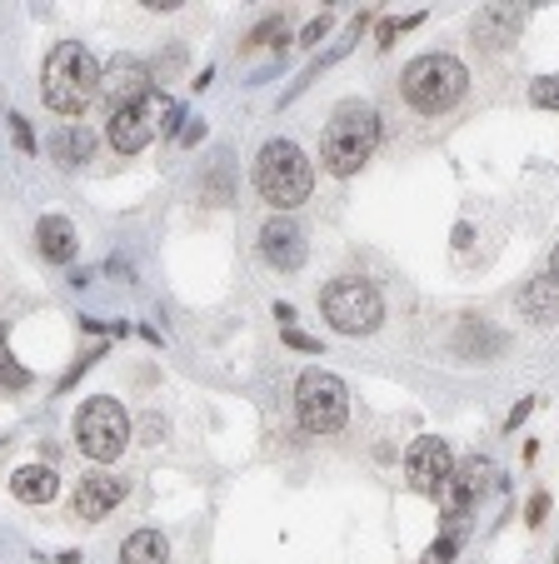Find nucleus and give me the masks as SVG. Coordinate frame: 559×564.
<instances>
[{
	"mask_svg": "<svg viewBox=\"0 0 559 564\" xmlns=\"http://www.w3.org/2000/svg\"><path fill=\"white\" fill-rule=\"evenodd\" d=\"M454 350L464 355V360H495V355H505L509 350V335H499V330H490V325H475V319H470V325H460V345H454Z\"/></svg>",
	"mask_w": 559,
	"mask_h": 564,
	"instance_id": "19",
	"label": "nucleus"
},
{
	"mask_svg": "<svg viewBox=\"0 0 559 564\" xmlns=\"http://www.w3.org/2000/svg\"><path fill=\"white\" fill-rule=\"evenodd\" d=\"M375 145H380V110L369 100H340L325 120V135H320V165L345 181L359 165H369Z\"/></svg>",
	"mask_w": 559,
	"mask_h": 564,
	"instance_id": "1",
	"label": "nucleus"
},
{
	"mask_svg": "<svg viewBox=\"0 0 559 564\" xmlns=\"http://www.w3.org/2000/svg\"><path fill=\"white\" fill-rule=\"evenodd\" d=\"M545 510H549V495H535V500H529V524L545 520Z\"/></svg>",
	"mask_w": 559,
	"mask_h": 564,
	"instance_id": "30",
	"label": "nucleus"
},
{
	"mask_svg": "<svg viewBox=\"0 0 559 564\" xmlns=\"http://www.w3.org/2000/svg\"><path fill=\"white\" fill-rule=\"evenodd\" d=\"M295 415L305 435H335L350 420V390L340 375L330 370H305L295 384Z\"/></svg>",
	"mask_w": 559,
	"mask_h": 564,
	"instance_id": "8",
	"label": "nucleus"
},
{
	"mask_svg": "<svg viewBox=\"0 0 559 564\" xmlns=\"http://www.w3.org/2000/svg\"><path fill=\"white\" fill-rule=\"evenodd\" d=\"M6 126H11V135H15V145H21V155H35V130H31V120L21 116V110H11V116H6Z\"/></svg>",
	"mask_w": 559,
	"mask_h": 564,
	"instance_id": "25",
	"label": "nucleus"
},
{
	"mask_svg": "<svg viewBox=\"0 0 559 564\" xmlns=\"http://www.w3.org/2000/svg\"><path fill=\"white\" fill-rule=\"evenodd\" d=\"M150 86H155V70H150V61H140V55H130V51H120L110 65H100V96L110 100V110L146 100Z\"/></svg>",
	"mask_w": 559,
	"mask_h": 564,
	"instance_id": "10",
	"label": "nucleus"
},
{
	"mask_svg": "<svg viewBox=\"0 0 559 564\" xmlns=\"http://www.w3.org/2000/svg\"><path fill=\"white\" fill-rule=\"evenodd\" d=\"M75 445H80L85 459H96V465L120 459L130 445V410L120 400H110V394L80 400V410H75Z\"/></svg>",
	"mask_w": 559,
	"mask_h": 564,
	"instance_id": "6",
	"label": "nucleus"
},
{
	"mask_svg": "<svg viewBox=\"0 0 559 564\" xmlns=\"http://www.w3.org/2000/svg\"><path fill=\"white\" fill-rule=\"evenodd\" d=\"M126 495H130L126 475H106V469H96V475H85L80 485H75V514H80L85 524H96V520H106Z\"/></svg>",
	"mask_w": 559,
	"mask_h": 564,
	"instance_id": "13",
	"label": "nucleus"
},
{
	"mask_svg": "<svg viewBox=\"0 0 559 564\" xmlns=\"http://www.w3.org/2000/svg\"><path fill=\"white\" fill-rule=\"evenodd\" d=\"M519 25H525V11H519V6H485V11L475 15V41L490 45V51H499V45H509L519 35Z\"/></svg>",
	"mask_w": 559,
	"mask_h": 564,
	"instance_id": "15",
	"label": "nucleus"
},
{
	"mask_svg": "<svg viewBox=\"0 0 559 564\" xmlns=\"http://www.w3.org/2000/svg\"><path fill=\"white\" fill-rule=\"evenodd\" d=\"M270 35H286V15H265V21L255 25L250 35H245V45H240V51H260V45L270 41Z\"/></svg>",
	"mask_w": 559,
	"mask_h": 564,
	"instance_id": "24",
	"label": "nucleus"
},
{
	"mask_svg": "<svg viewBox=\"0 0 559 564\" xmlns=\"http://www.w3.org/2000/svg\"><path fill=\"white\" fill-rule=\"evenodd\" d=\"M305 256H310V235L295 215H270V220L260 225V260L270 270L290 275V270L305 265Z\"/></svg>",
	"mask_w": 559,
	"mask_h": 564,
	"instance_id": "9",
	"label": "nucleus"
},
{
	"mask_svg": "<svg viewBox=\"0 0 559 564\" xmlns=\"http://www.w3.org/2000/svg\"><path fill=\"white\" fill-rule=\"evenodd\" d=\"M205 135V120L201 116H185V130H180V145H195Z\"/></svg>",
	"mask_w": 559,
	"mask_h": 564,
	"instance_id": "27",
	"label": "nucleus"
},
{
	"mask_svg": "<svg viewBox=\"0 0 559 564\" xmlns=\"http://www.w3.org/2000/svg\"><path fill=\"white\" fill-rule=\"evenodd\" d=\"M320 310H325V319L335 325L340 335H375L385 325L380 290L369 285V280H359V275L330 280L325 295H320Z\"/></svg>",
	"mask_w": 559,
	"mask_h": 564,
	"instance_id": "7",
	"label": "nucleus"
},
{
	"mask_svg": "<svg viewBox=\"0 0 559 564\" xmlns=\"http://www.w3.org/2000/svg\"><path fill=\"white\" fill-rule=\"evenodd\" d=\"M529 100L539 110H559V75H539L535 86H529Z\"/></svg>",
	"mask_w": 559,
	"mask_h": 564,
	"instance_id": "23",
	"label": "nucleus"
},
{
	"mask_svg": "<svg viewBox=\"0 0 559 564\" xmlns=\"http://www.w3.org/2000/svg\"><path fill=\"white\" fill-rule=\"evenodd\" d=\"M0 384H6V390H25V384H31V370L15 365V355H11V335H6V325H0Z\"/></svg>",
	"mask_w": 559,
	"mask_h": 564,
	"instance_id": "22",
	"label": "nucleus"
},
{
	"mask_svg": "<svg viewBox=\"0 0 559 564\" xmlns=\"http://www.w3.org/2000/svg\"><path fill=\"white\" fill-rule=\"evenodd\" d=\"M75 225L65 220V215H41L35 220V250H41V260H51V265H71L75 260Z\"/></svg>",
	"mask_w": 559,
	"mask_h": 564,
	"instance_id": "14",
	"label": "nucleus"
},
{
	"mask_svg": "<svg viewBox=\"0 0 559 564\" xmlns=\"http://www.w3.org/2000/svg\"><path fill=\"white\" fill-rule=\"evenodd\" d=\"M495 485H499V465L475 455V459H464V465H454L450 485H444L440 495H444V505H450V514H464L485 490H495Z\"/></svg>",
	"mask_w": 559,
	"mask_h": 564,
	"instance_id": "12",
	"label": "nucleus"
},
{
	"mask_svg": "<svg viewBox=\"0 0 559 564\" xmlns=\"http://www.w3.org/2000/svg\"><path fill=\"white\" fill-rule=\"evenodd\" d=\"M280 340L290 345V350H305V355H320V340H310V335H300L295 325H280Z\"/></svg>",
	"mask_w": 559,
	"mask_h": 564,
	"instance_id": "26",
	"label": "nucleus"
},
{
	"mask_svg": "<svg viewBox=\"0 0 559 564\" xmlns=\"http://www.w3.org/2000/svg\"><path fill=\"white\" fill-rule=\"evenodd\" d=\"M170 560V540L160 530H136L120 544V564H165Z\"/></svg>",
	"mask_w": 559,
	"mask_h": 564,
	"instance_id": "20",
	"label": "nucleus"
},
{
	"mask_svg": "<svg viewBox=\"0 0 559 564\" xmlns=\"http://www.w3.org/2000/svg\"><path fill=\"white\" fill-rule=\"evenodd\" d=\"M519 310H525L535 325H555L559 319V280L555 275H539L519 290Z\"/></svg>",
	"mask_w": 559,
	"mask_h": 564,
	"instance_id": "18",
	"label": "nucleus"
},
{
	"mask_svg": "<svg viewBox=\"0 0 559 564\" xmlns=\"http://www.w3.org/2000/svg\"><path fill=\"white\" fill-rule=\"evenodd\" d=\"M41 96L55 116H85V106L100 96V61L90 55V45L61 41L51 55H45Z\"/></svg>",
	"mask_w": 559,
	"mask_h": 564,
	"instance_id": "2",
	"label": "nucleus"
},
{
	"mask_svg": "<svg viewBox=\"0 0 559 564\" xmlns=\"http://www.w3.org/2000/svg\"><path fill=\"white\" fill-rule=\"evenodd\" d=\"M460 540H464V514H450V530H444V540H434L430 550H424L420 564H450L454 550H460Z\"/></svg>",
	"mask_w": 559,
	"mask_h": 564,
	"instance_id": "21",
	"label": "nucleus"
},
{
	"mask_svg": "<svg viewBox=\"0 0 559 564\" xmlns=\"http://www.w3.org/2000/svg\"><path fill=\"white\" fill-rule=\"evenodd\" d=\"M90 155H96V135H90V126H61L51 135V160L61 165V171H80V165H90Z\"/></svg>",
	"mask_w": 559,
	"mask_h": 564,
	"instance_id": "16",
	"label": "nucleus"
},
{
	"mask_svg": "<svg viewBox=\"0 0 559 564\" xmlns=\"http://www.w3.org/2000/svg\"><path fill=\"white\" fill-rule=\"evenodd\" d=\"M400 90L420 116H444V110H454L464 100V90H470V70H464V61L434 51V55H420V61L405 65Z\"/></svg>",
	"mask_w": 559,
	"mask_h": 564,
	"instance_id": "4",
	"label": "nucleus"
},
{
	"mask_svg": "<svg viewBox=\"0 0 559 564\" xmlns=\"http://www.w3.org/2000/svg\"><path fill=\"white\" fill-rule=\"evenodd\" d=\"M549 275L559 280V246H555V256H549Z\"/></svg>",
	"mask_w": 559,
	"mask_h": 564,
	"instance_id": "31",
	"label": "nucleus"
},
{
	"mask_svg": "<svg viewBox=\"0 0 559 564\" xmlns=\"http://www.w3.org/2000/svg\"><path fill=\"white\" fill-rule=\"evenodd\" d=\"M175 126H185V110H180L170 96H155V90H150L146 100H136V106L110 110L106 140L120 150V155H140L155 135H180Z\"/></svg>",
	"mask_w": 559,
	"mask_h": 564,
	"instance_id": "5",
	"label": "nucleus"
},
{
	"mask_svg": "<svg viewBox=\"0 0 559 564\" xmlns=\"http://www.w3.org/2000/svg\"><path fill=\"white\" fill-rule=\"evenodd\" d=\"M330 31V15H320V21H310L305 25V35H300V45H320V35Z\"/></svg>",
	"mask_w": 559,
	"mask_h": 564,
	"instance_id": "28",
	"label": "nucleus"
},
{
	"mask_svg": "<svg viewBox=\"0 0 559 564\" xmlns=\"http://www.w3.org/2000/svg\"><path fill=\"white\" fill-rule=\"evenodd\" d=\"M529 410H535V400H519V405H515V410H509L505 430H519V420H529Z\"/></svg>",
	"mask_w": 559,
	"mask_h": 564,
	"instance_id": "29",
	"label": "nucleus"
},
{
	"mask_svg": "<svg viewBox=\"0 0 559 564\" xmlns=\"http://www.w3.org/2000/svg\"><path fill=\"white\" fill-rule=\"evenodd\" d=\"M11 495L21 505H51L61 495V479H55L51 465H21L11 475Z\"/></svg>",
	"mask_w": 559,
	"mask_h": 564,
	"instance_id": "17",
	"label": "nucleus"
},
{
	"mask_svg": "<svg viewBox=\"0 0 559 564\" xmlns=\"http://www.w3.org/2000/svg\"><path fill=\"white\" fill-rule=\"evenodd\" d=\"M255 191L275 205V215H290L315 191V165H310V155L295 140L275 135V140H265L260 155H255Z\"/></svg>",
	"mask_w": 559,
	"mask_h": 564,
	"instance_id": "3",
	"label": "nucleus"
},
{
	"mask_svg": "<svg viewBox=\"0 0 559 564\" xmlns=\"http://www.w3.org/2000/svg\"><path fill=\"white\" fill-rule=\"evenodd\" d=\"M450 475H454V455H450V445H444L440 435H420V440H415L410 455H405V479H410L415 490L440 495L444 485H450Z\"/></svg>",
	"mask_w": 559,
	"mask_h": 564,
	"instance_id": "11",
	"label": "nucleus"
}]
</instances>
